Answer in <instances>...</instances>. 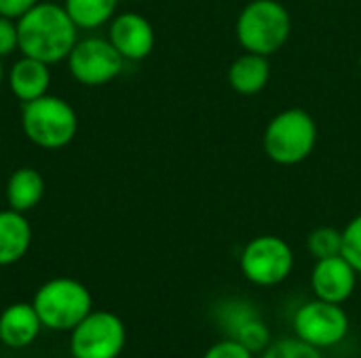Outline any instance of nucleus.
Wrapping results in <instances>:
<instances>
[{"label":"nucleus","instance_id":"0eeeda50","mask_svg":"<svg viewBox=\"0 0 361 358\" xmlns=\"http://www.w3.org/2000/svg\"><path fill=\"white\" fill-rule=\"evenodd\" d=\"M127 342L123 321L108 312H89L74 329L70 338V350L74 358H116Z\"/></svg>","mask_w":361,"mask_h":358},{"label":"nucleus","instance_id":"7ed1b4c3","mask_svg":"<svg viewBox=\"0 0 361 358\" xmlns=\"http://www.w3.org/2000/svg\"><path fill=\"white\" fill-rule=\"evenodd\" d=\"M317 143L315 118L302 108H288L275 114L262 135L264 154L283 167L307 160Z\"/></svg>","mask_w":361,"mask_h":358},{"label":"nucleus","instance_id":"20e7f679","mask_svg":"<svg viewBox=\"0 0 361 358\" xmlns=\"http://www.w3.org/2000/svg\"><path fill=\"white\" fill-rule=\"evenodd\" d=\"M21 129L42 150H59L72 143L78 131L76 110L57 95H42L21 103Z\"/></svg>","mask_w":361,"mask_h":358},{"label":"nucleus","instance_id":"f03ea898","mask_svg":"<svg viewBox=\"0 0 361 358\" xmlns=\"http://www.w3.org/2000/svg\"><path fill=\"white\" fill-rule=\"evenodd\" d=\"M292 34V17L279 0L247 2L235 23V36L243 51L271 57Z\"/></svg>","mask_w":361,"mask_h":358},{"label":"nucleus","instance_id":"aec40b11","mask_svg":"<svg viewBox=\"0 0 361 358\" xmlns=\"http://www.w3.org/2000/svg\"><path fill=\"white\" fill-rule=\"evenodd\" d=\"M260 358H324L322 357V350L298 340L296 335L294 338H286V340H279V342H271L264 350H262V357Z\"/></svg>","mask_w":361,"mask_h":358},{"label":"nucleus","instance_id":"f8f14e48","mask_svg":"<svg viewBox=\"0 0 361 358\" xmlns=\"http://www.w3.org/2000/svg\"><path fill=\"white\" fill-rule=\"evenodd\" d=\"M49 68L51 65L40 59L21 55L6 72V82H8L11 93L21 103L47 95L49 87H51V70Z\"/></svg>","mask_w":361,"mask_h":358},{"label":"nucleus","instance_id":"a878e982","mask_svg":"<svg viewBox=\"0 0 361 358\" xmlns=\"http://www.w3.org/2000/svg\"><path fill=\"white\" fill-rule=\"evenodd\" d=\"M360 70H361V55H360Z\"/></svg>","mask_w":361,"mask_h":358},{"label":"nucleus","instance_id":"6ab92c4d","mask_svg":"<svg viewBox=\"0 0 361 358\" xmlns=\"http://www.w3.org/2000/svg\"><path fill=\"white\" fill-rule=\"evenodd\" d=\"M233 338L237 342H241L245 348H250L254 354L262 352L271 344V331L256 314H252V317L243 319L241 323H237L235 329H233Z\"/></svg>","mask_w":361,"mask_h":358},{"label":"nucleus","instance_id":"2eb2a0df","mask_svg":"<svg viewBox=\"0 0 361 358\" xmlns=\"http://www.w3.org/2000/svg\"><path fill=\"white\" fill-rule=\"evenodd\" d=\"M32 245V226L25 213L4 209L0 211V266L19 262Z\"/></svg>","mask_w":361,"mask_h":358},{"label":"nucleus","instance_id":"423d86ee","mask_svg":"<svg viewBox=\"0 0 361 358\" xmlns=\"http://www.w3.org/2000/svg\"><path fill=\"white\" fill-rule=\"evenodd\" d=\"M243 276L258 287L281 285L294 270V251L292 247L273 234L252 238L239 260Z\"/></svg>","mask_w":361,"mask_h":358},{"label":"nucleus","instance_id":"1a4fd4ad","mask_svg":"<svg viewBox=\"0 0 361 358\" xmlns=\"http://www.w3.org/2000/svg\"><path fill=\"white\" fill-rule=\"evenodd\" d=\"M294 335L319 350L341 344L349 333V317L341 304L311 300L294 314Z\"/></svg>","mask_w":361,"mask_h":358},{"label":"nucleus","instance_id":"412c9836","mask_svg":"<svg viewBox=\"0 0 361 358\" xmlns=\"http://www.w3.org/2000/svg\"><path fill=\"white\" fill-rule=\"evenodd\" d=\"M341 255L361 274V213L355 215L343 230V251Z\"/></svg>","mask_w":361,"mask_h":358},{"label":"nucleus","instance_id":"f3484780","mask_svg":"<svg viewBox=\"0 0 361 358\" xmlns=\"http://www.w3.org/2000/svg\"><path fill=\"white\" fill-rule=\"evenodd\" d=\"M118 0H66L63 8L78 30H97L112 21Z\"/></svg>","mask_w":361,"mask_h":358},{"label":"nucleus","instance_id":"a211bd4d","mask_svg":"<svg viewBox=\"0 0 361 358\" xmlns=\"http://www.w3.org/2000/svg\"><path fill=\"white\" fill-rule=\"evenodd\" d=\"M307 251L315 260H326V257L341 255V251H343V230H336L332 226L315 228L307 236Z\"/></svg>","mask_w":361,"mask_h":358},{"label":"nucleus","instance_id":"5701e85b","mask_svg":"<svg viewBox=\"0 0 361 358\" xmlns=\"http://www.w3.org/2000/svg\"><path fill=\"white\" fill-rule=\"evenodd\" d=\"M19 51V34H17V21L0 15V59L13 55Z\"/></svg>","mask_w":361,"mask_h":358},{"label":"nucleus","instance_id":"4be33fe9","mask_svg":"<svg viewBox=\"0 0 361 358\" xmlns=\"http://www.w3.org/2000/svg\"><path fill=\"white\" fill-rule=\"evenodd\" d=\"M203 358H254V352L250 348H245L241 342H237L235 338L222 340L218 344H214Z\"/></svg>","mask_w":361,"mask_h":358},{"label":"nucleus","instance_id":"6e6552de","mask_svg":"<svg viewBox=\"0 0 361 358\" xmlns=\"http://www.w3.org/2000/svg\"><path fill=\"white\" fill-rule=\"evenodd\" d=\"M66 61L72 78L85 87H102L112 82L125 65V59L114 44L99 36L76 40Z\"/></svg>","mask_w":361,"mask_h":358},{"label":"nucleus","instance_id":"4468645a","mask_svg":"<svg viewBox=\"0 0 361 358\" xmlns=\"http://www.w3.org/2000/svg\"><path fill=\"white\" fill-rule=\"evenodd\" d=\"M271 80V63L269 57L258 53L239 55L228 68V84L239 95H258L267 89Z\"/></svg>","mask_w":361,"mask_h":358},{"label":"nucleus","instance_id":"9b49d317","mask_svg":"<svg viewBox=\"0 0 361 358\" xmlns=\"http://www.w3.org/2000/svg\"><path fill=\"white\" fill-rule=\"evenodd\" d=\"M355 285L357 272L343 255L315 260L311 272V289L317 300L343 306L353 295Z\"/></svg>","mask_w":361,"mask_h":358},{"label":"nucleus","instance_id":"f257e3e1","mask_svg":"<svg viewBox=\"0 0 361 358\" xmlns=\"http://www.w3.org/2000/svg\"><path fill=\"white\" fill-rule=\"evenodd\" d=\"M19 53L49 65L68 59L78 40V27L57 2H38L17 19Z\"/></svg>","mask_w":361,"mask_h":358},{"label":"nucleus","instance_id":"dca6fc26","mask_svg":"<svg viewBox=\"0 0 361 358\" xmlns=\"http://www.w3.org/2000/svg\"><path fill=\"white\" fill-rule=\"evenodd\" d=\"M44 177L34 167H21L6 179V205L13 211L27 213L44 198Z\"/></svg>","mask_w":361,"mask_h":358},{"label":"nucleus","instance_id":"9d476101","mask_svg":"<svg viewBox=\"0 0 361 358\" xmlns=\"http://www.w3.org/2000/svg\"><path fill=\"white\" fill-rule=\"evenodd\" d=\"M108 40L114 44L125 61H142L152 53L157 36L152 23L144 15L127 11L112 17Z\"/></svg>","mask_w":361,"mask_h":358},{"label":"nucleus","instance_id":"393cba45","mask_svg":"<svg viewBox=\"0 0 361 358\" xmlns=\"http://www.w3.org/2000/svg\"><path fill=\"white\" fill-rule=\"evenodd\" d=\"M6 78V74H4V68H2V59H0V84H2V80Z\"/></svg>","mask_w":361,"mask_h":358},{"label":"nucleus","instance_id":"ddd939ff","mask_svg":"<svg viewBox=\"0 0 361 358\" xmlns=\"http://www.w3.org/2000/svg\"><path fill=\"white\" fill-rule=\"evenodd\" d=\"M40 327L42 321L34 304H25V302L11 304L0 314V342L13 350L25 348L38 338Z\"/></svg>","mask_w":361,"mask_h":358},{"label":"nucleus","instance_id":"b1692460","mask_svg":"<svg viewBox=\"0 0 361 358\" xmlns=\"http://www.w3.org/2000/svg\"><path fill=\"white\" fill-rule=\"evenodd\" d=\"M40 0H0V15L8 19H19L23 17L30 8H34Z\"/></svg>","mask_w":361,"mask_h":358},{"label":"nucleus","instance_id":"39448f33","mask_svg":"<svg viewBox=\"0 0 361 358\" xmlns=\"http://www.w3.org/2000/svg\"><path fill=\"white\" fill-rule=\"evenodd\" d=\"M34 308L42 327L53 331H72L91 312L89 289L74 279H51L34 295Z\"/></svg>","mask_w":361,"mask_h":358}]
</instances>
